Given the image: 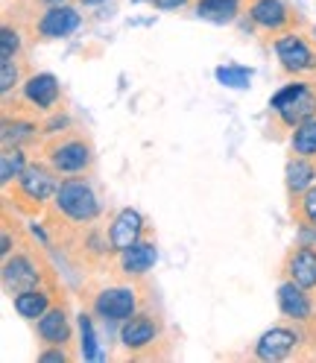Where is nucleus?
Listing matches in <instances>:
<instances>
[{
    "label": "nucleus",
    "mask_w": 316,
    "mask_h": 363,
    "mask_svg": "<svg viewBox=\"0 0 316 363\" xmlns=\"http://www.w3.org/2000/svg\"><path fill=\"white\" fill-rule=\"evenodd\" d=\"M50 164L59 173H79L91 164V144L82 138H67L59 141L56 147H50Z\"/></svg>",
    "instance_id": "20e7f679"
},
{
    "label": "nucleus",
    "mask_w": 316,
    "mask_h": 363,
    "mask_svg": "<svg viewBox=\"0 0 316 363\" xmlns=\"http://www.w3.org/2000/svg\"><path fill=\"white\" fill-rule=\"evenodd\" d=\"M284 269H287L290 281H296L305 290H313L316 287V249L313 246H296L287 255Z\"/></svg>",
    "instance_id": "0eeeda50"
},
{
    "label": "nucleus",
    "mask_w": 316,
    "mask_h": 363,
    "mask_svg": "<svg viewBox=\"0 0 316 363\" xmlns=\"http://www.w3.org/2000/svg\"><path fill=\"white\" fill-rule=\"evenodd\" d=\"M9 252H12V238H9V232H4V255L9 258Z\"/></svg>",
    "instance_id": "7c9ffc66"
},
{
    "label": "nucleus",
    "mask_w": 316,
    "mask_h": 363,
    "mask_svg": "<svg viewBox=\"0 0 316 363\" xmlns=\"http://www.w3.org/2000/svg\"><path fill=\"white\" fill-rule=\"evenodd\" d=\"M15 311L24 316V320H38L50 311V296L41 290H24V293H15Z\"/></svg>",
    "instance_id": "aec40b11"
},
{
    "label": "nucleus",
    "mask_w": 316,
    "mask_h": 363,
    "mask_svg": "<svg viewBox=\"0 0 316 363\" xmlns=\"http://www.w3.org/2000/svg\"><path fill=\"white\" fill-rule=\"evenodd\" d=\"M79 334H82V357L85 360H100L103 352L97 346V334H94V323L88 313H79Z\"/></svg>",
    "instance_id": "5701e85b"
},
{
    "label": "nucleus",
    "mask_w": 316,
    "mask_h": 363,
    "mask_svg": "<svg viewBox=\"0 0 316 363\" xmlns=\"http://www.w3.org/2000/svg\"><path fill=\"white\" fill-rule=\"evenodd\" d=\"M269 108L278 111L281 123L296 129L299 123L316 118V94L305 82H293V85H284L278 94L269 100Z\"/></svg>",
    "instance_id": "f03ea898"
},
{
    "label": "nucleus",
    "mask_w": 316,
    "mask_h": 363,
    "mask_svg": "<svg viewBox=\"0 0 316 363\" xmlns=\"http://www.w3.org/2000/svg\"><path fill=\"white\" fill-rule=\"evenodd\" d=\"M79 27V15H77V9H71V6H50L47 12L41 15V21H38V35H44V38H64V35H71L74 30Z\"/></svg>",
    "instance_id": "6e6552de"
},
{
    "label": "nucleus",
    "mask_w": 316,
    "mask_h": 363,
    "mask_svg": "<svg viewBox=\"0 0 316 363\" xmlns=\"http://www.w3.org/2000/svg\"><path fill=\"white\" fill-rule=\"evenodd\" d=\"M276 56L284 65V71H290V74H313L316 71V56L310 50V44L296 33L276 38Z\"/></svg>",
    "instance_id": "7ed1b4c3"
},
{
    "label": "nucleus",
    "mask_w": 316,
    "mask_h": 363,
    "mask_svg": "<svg viewBox=\"0 0 316 363\" xmlns=\"http://www.w3.org/2000/svg\"><path fill=\"white\" fill-rule=\"evenodd\" d=\"M185 4H188V0H152V6H158V9H179Z\"/></svg>",
    "instance_id": "c756f323"
},
{
    "label": "nucleus",
    "mask_w": 316,
    "mask_h": 363,
    "mask_svg": "<svg viewBox=\"0 0 316 363\" xmlns=\"http://www.w3.org/2000/svg\"><path fill=\"white\" fill-rule=\"evenodd\" d=\"M38 337L50 346H64L71 340V323L62 308H50L44 316H38Z\"/></svg>",
    "instance_id": "f3484780"
},
{
    "label": "nucleus",
    "mask_w": 316,
    "mask_h": 363,
    "mask_svg": "<svg viewBox=\"0 0 316 363\" xmlns=\"http://www.w3.org/2000/svg\"><path fill=\"white\" fill-rule=\"evenodd\" d=\"M155 334H158V325L152 323V316H147V313H132L129 320L123 323V328H120L123 346L132 349V352L147 349L155 340Z\"/></svg>",
    "instance_id": "f8f14e48"
},
{
    "label": "nucleus",
    "mask_w": 316,
    "mask_h": 363,
    "mask_svg": "<svg viewBox=\"0 0 316 363\" xmlns=\"http://www.w3.org/2000/svg\"><path fill=\"white\" fill-rule=\"evenodd\" d=\"M100 4H106V0H82V6H100Z\"/></svg>",
    "instance_id": "2f4dec72"
},
{
    "label": "nucleus",
    "mask_w": 316,
    "mask_h": 363,
    "mask_svg": "<svg viewBox=\"0 0 316 363\" xmlns=\"http://www.w3.org/2000/svg\"><path fill=\"white\" fill-rule=\"evenodd\" d=\"M15 82H18V65L12 59H4L0 62V91L9 94V91L15 88Z\"/></svg>",
    "instance_id": "bb28decb"
},
{
    "label": "nucleus",
    "mask_w": 316,
    "mask_h": 363,
    "mask_svg": "<svg viewBox=\"0 0 316 363\" xmlns=\"http://www.w3.org/2000/svg\"><path fill=\"white\" fill-rule=\"evenodd\" d=\"M41 4H47V6H62L64 0H41Z\"/></svg>",
    "instance_id": "473e14b6"
},
{
    "label": "nucleus",
    "mask_w": 316,
    "mask_h": 363,
    "mask_svg": "<svg viewBox=\"0 0 316 363\" xmlns=\"http://www.w3.org/2000/svg\"><path fill=\"white\" fill-rule=\"evenodd\" d=\"M278 308L284 316H290V320H307L313 313V305L305 296V287H299L296 281L278 284Z\"/></svg>",
    "instance_id": "4468645a"
},
{
    "label": "nucleus",
    "mask_w": 316,
    "mask_h": 363,
    "mask_svg": "<svg viewBox=\"0 0 316 363\" xmlns=\"http://www.w3.org/2000/svg\"><path fill=\"white\" fill-rule=\"evenodd\" d=\"M313 182H316V167L307 162L305 155L293 158V162L287 164V191H290L293 196H299V194L310 191V188H313Z\"/></svg>",
    "instance_id": "6ab92c4d"
},
{
    "label": "nucleus",
    "mask_w": 316,
    "mask_h": 363,
    "mask_svg": "<svg viewBox=\"0 0 316 363\" xmlns=\"http://www.w3.org/2000/svg\"><path fill=\"white\" fill-rule=\"evenodd\" d=\"M41 279V272L35 269V264L27 258V255H15V258H6L4 264V281L12 293H24V290H33Z\"/></svg>",
    "instance_id": "9b49d317"
},
{
    "label": "nucleus",
    "mask_w": 316,
    "mask_h": 363,
    "mask_svg": "<svg viewBox=\"0 0 316 363\" xmlns=\"http://www.w3.org/2000/svg\"><path fill=\"white\" fill-rule=\"evenodd\" d=\"M217 79L229 88H249L252 71L243 65H222V67H217Z\"/></svg>",
    "instance_id": "b1692460"
},
{
    "label": "nucleus",
    "mask_w": 316,
    "mask_h": 363,
    "mask_svg": "<svg viewBox=\"0 0 316 363\" xmlns=\"http://www.w3.org/2000/svg\"><path fill=\"white\" fill-rule=\"evenodd\" d=\"M21 191H24L33 202H47L50 196H56L59 185H56V176L47 170V167H38V164H30L24 173H21Z\"/></svg>",
    "instance_id": "1a4fd4ad"
},
{
    "label": "nucleus",
    "mask_w": 316,
    "mask_h": 363,
    "mask_svg": "<svg viewBox=\"0 0 316 363\" xmlns=\"http://www.w3.org/2000/svg\"><path fill=\"white\" fill-rule=\"evenodd\" d=\"M132 4H144V0H132ZM149 4H152V0H149Z\"/></svg>",
    "instance_id": "72a5a7b5"
},
{
    "label": "nucleus",
    "mask_w": 316,
    "mask_h": 363,
    "mask_svg": "<svg viewBox=\"0 0 316 363\" xmlns=\"http://www.w3.org/2000/svg\"><path fill=\"white\" fill-rule=\"evenodd\" d=\"M135 308H138V296H135V290H129V287H108L94 299V311H97V316H103L106 323L129 320V316L135 313Z\"/></svg>",
    "instance_id": "39448f33"
},
{
    "label": "nucleus",
    "mask_w": 316,
    "mask_h": 363,
    "mask_svg": "<svg viewBox=\"0 0 316 363\" xmlns=\"http://www.w3.org/2000/svg\"><path fill=\"white\" fill-rule=\"evenodd\" d=\"M141 232H144V217L135 208H123L108 229V243H111L115 252H126L129 246L138 243Z\"/></svg>",
    "instance_id": "423d86ee"
},
{
    "label": "nucleus",
    "mask_w": 316,
    "mask_h": 363,
    "mask_svg": "<svg viewBox=\"0 0 316 363\" xmlns=\"http://www.w3.org/2000/svg\"><path fill=\"white\" fill-rule=\"evenodd\" d=\"M290 144H293V152H296V155H305V158L316 155V118L299 123L296 132H293Z\"/></svg>",
    "instance_id": "4be33fe9"
},
{
    "label": "nucleus",
    "mask_w": 316,
    "mask_h": 363,
    "mask_svg": "<svg viewBox=\"0 0 316 363\" xmlns=\"http://www.w3.org/2000/svg\"><path fill=\"white\" fill-rule=\"evenodd\" d=\"M38 360H41V363H64V360H67V354H64L62 349H50V352H41V354H38Z\"/></svg>",
    "instance_id": "c85d7f7f"
},
{
    "label": "nucleus",
    "mask_w": 316,
    "mask_h": 363,
    "mask_svg": "<svg viewBox=\"0 0 316 363\" xmlns=\"http://www.w3.org/2000/svg\"><path fill=\"white\" fill-rule=\"evenodd\" d=\"M196 15L211 24H232L240 15V0H199Z\"/></svg>",
    "instance_id": "a211bd4d"
},
{
    "label": "nucleus",
    "mask_w": 316,
    "mask_h": 363,
    "mask_svg": "<svg viewBox=\"0 0 316 363\" xmlns=\"http://www.w3.org/2000/svg\"><path fill=\"white\" fill-rule=\"evenodd\" d=\"M56 206L64 217L77 223H91L100 214V199L85 179H64L56 191Z\"/></svg>",
    "instance_id": "f257e3e1"
},
{
    "label": "nucleus",
    "mask_w": 316,
    "mask_h": 363,
    "mask_svg": "<svg viewBox=\"0 0 316 363\" xmlns=\"http://www.w3.org/2000/svg\"><path fill=\"white\" fill-rule=\"evenodd\" d=\"M18 50H21V35H18V30L4 27V33H0V59H12Z\"/></svg>",
    "instance_id": "a878e982"
},
{
    "label": "nucleus",
    "mask_w": 316,
    "mask_h": 363,
    "mask_svg": "<svg viewBox=\"0 0 316 363\" xmlns=\"http://www.w3.org/2000/svg\"><path fill=\"white\" fill-rule=\"evenodd\" d=\"M24 97L35 108H53L59 103V79L53 74H35L24 82Z\"/></svg>",
    "instance_id": "ddd939ff"
},
{
    "label": "nucleus",
    "mask_w": 316,
    "mask_h": 363,
    "mask_svg": "<svg viewBox=\"0 0 316 363\" xmlns=\"http://www.w3.org/2000/svg\"><path fill=\"white\" fill-rule=\"evenodd\" d=\"M249 18L264 30H284L290 24V9L281 0H255L249 6Z\"/></svg>",
    "instance_id": "2eb2a0df"
},
{
    "label": "nucleus",
    "mask_w": 316,
    "mask_h": 363,
    "mask_svg": "<svg viewBox=\"0 0 316 363\" xmlns=\"http://www.w3.org/2000/svg\"><path fill=\"white\" fill-rule=\"evenodd\" d=\"M299 337L290 328H269L266 334H261V340L255 343V354L261 360H281L287 357L293 349H296Z\"/></svg>",
    "instance_id": "9d476101"
},
{
    "label": "nucleus",
    "mask_w": 316,
    "mask_h": 363,
    "mask_svg": "<svg viewBox=\"0 0 316 363\" xmlns=\"http://www.w3.org/2000/svg\"><path fill=\"white\" fill-rule=\"evenodd\" d=\"M155 261H158V249H155V243H135V246H129L126 252H120V267H123V272L126 276H147V272L155 267Z\"/></svg>",
    "instance_id": "dca6fc26"
},
{
    "label": "nucleus",
    "mask_w": 316,
    "mask_h": 363,
    "mask_svg": "<svg viewBox=\"0 0 316 363\" xmlns=\"http://www.w3.org/2000/svg\"><path fill=\"white\" fill-rule=\"evenodd\" d=\"M35 135V126L33 123H27V121H4V147H21L24 141H30Z\"/></svg>",
    "instance_id": "393cba45"
},
{
    "label": "nucleus",
    "mask_w": 316,
    "mask_h": 363,
    "mask_svg": "<svg viewBox=\"0 0 316 363\" xmlns=\"http://www.w3.org/2000/svg\"><path fill=\"white\" fill-rule=\"evenodd\" d=\"M299 208H302V217L307 225H316V185L310 191L302 194V202H299Z\"/></svg>",
    "instance_id": "cd10ccee"
},
{
    "label": "nucleus",
    "mask_w": 316,
    "mask_h": 363,
    "mask_svg": "<svg viewBox=\"0 0 316 363\" xmlns=\"http://www.w3.org/2000/svg\"><path fill=\"white\" fill-rule=\"evenodd\" d=\"M27 170V155L21 152V147H6L4 155H0V182L9 185L12 179H21V173Z\"/></svg>",
    "instance_id": "412c9836"
}]
</instances>
